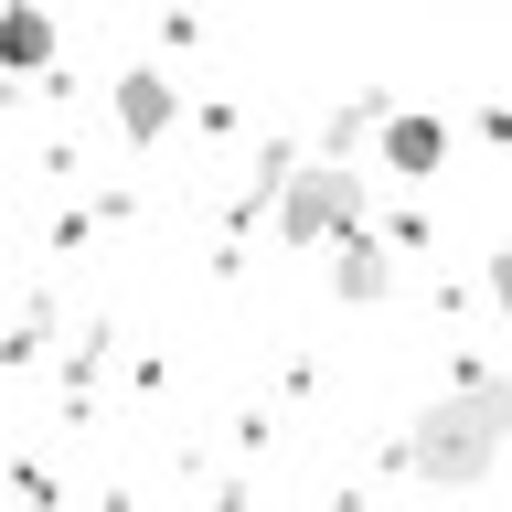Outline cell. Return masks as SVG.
Returning a JSON list of instances; mask_svg holds the SVG:
<instances>
[{
    "instance_id": "52a82bcc",
    "label": "cell",
    "mask_w": 512,
    "mask_h": 512,
    "mask_svg": "<svg viewBox=\"0 0 512 512\" xmlns=\"http://www.w3.org/2000/svg\"><path fill=\"white\" fill-rule=\"evenodd\" d=\"M491 299H502V320H512V246L491 256Z\"/></svg>"
},
{
    "instance_id": "277c9868",
    "label": "cell",
    "mask_w": 512,
    "mask_h": 512,
    "mask_svg": "<svg viewBox=\"0 0 512 512\" xmlns=\"http://www.w3.org/2000/svg\"><path fill=\"white\" fill-rule=\"evenodd\" d=\"M171 118H182V96H171V75L160 64H128L118 75V128L150 150V139H171Z\"/></svg>"
},
{
    "instance_id": "7a4b0ae2",
    "label": "cell",
    "mask_w": 512,
    "mask_h": 512,
    "mask_svg": "<svg viewBox=\"0 0 512 512\" xmlns=\"http://www.w3.org/2000/svg\"><path fill=\"white\" fill-rule=\"evenodd\" d=\"M267 224H278L288 246H331L342 224H363V171L342 150L331 160H288V182L267 192Z\"/></svg>"
},
{
    "instance_id": "6da1fadb",
    "label": "cell",
    "mask_w": 512,
    "mask_h": 512,
    "mask_svg": "<svg viewBox=\"0 0 512 512\" xmlns=\"http://www.w3.org/2000/svg\"><path fill=\"white\" fill-rule=\"evenodd\" d=\"M502 448H512V374H480V384L427 395L395 459H406V480H427V491H470V480H491Z\"/></svg>"
},
{
    "instance_id": "5b68a950",
    "label": "cell",
    "mask_w": 512,
    "mask_h": 512,
    "mask_svg": "<svg viewBox=\"0 0 512 512\" xmlns=\"http://www.w3.org/2000/svg\"><path fill=\"white\" fill-rule=\"evenodd\" d=\"M0 64H11V75H43V64H54V22H43L32 0H0Z\"/></svg>"
},
{
    "instance_id": "8992f818",
    "label": "cell",
    "mask_w": 512,
    "mask_h": 512,
    "mask_svg": "<svg viewBox=\"0 0 512 512\" xmlns=\"http://www.w3.org/2000/svg\"><path fill=\"white\" fill-rule=\"evenodd\" d=\"M448 160V128L438 118H384V171H406V182H427Z\"/></svg>"
},
{
    "instance_id": "3957f363",
    "label": "cell",
    "mask_w": 512,
    "mask_h": 512,
    "mask_svg": "<svg viewBox=\"0 0 512 512\" xmlns=\"http://www.w3.org/2000/svg\"><path fill=\"white\" fill-rule=\"evenodd\" d=\"M384 288H395V256H384L363 224H342V235H331V299H342V310H374Z\"/></svg>"
}]
</instances>
